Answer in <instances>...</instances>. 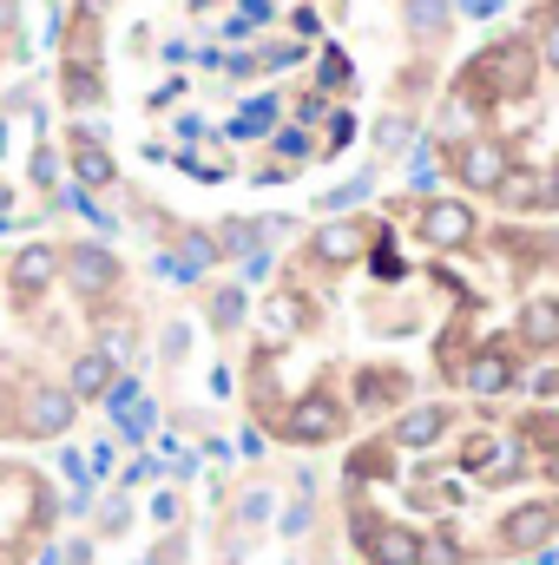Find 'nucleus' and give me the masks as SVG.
Here are the masks:
<instances>
[{
    "label": "nucleus",
    "mask_w": 559,
    "mask_h": 565,
    "mask_svg": "<svg viewBox=\"0 0 559 565\" xmlns=\"http://www.w3.org/2000/svg\"><path fill=\"white\" fill-rule=\"evenodd\" d=\"M349 540L369 565H421V526L382 520L369 500H349Z\"/></svg>",
    "instance_id": "1"
},
{
    "label": "nucleus",
    "mask_w": 559,
    "mask_h": 565,
    "mask_svg": "<svg viewBox=\"0 0 559 565\" xmlns=\"http://www.w3.org/2000/svg\"><path fill=\"white\" fill-rule=\"evenodd\" d=\"M342 415H349V408H342L329 388H309V395H303V402H289L271 427H277L283 440H296V447H323V440H336V434H342Z\"/></svg>",
    "instance_id": "2"
},
{
    "label": "nucleus",
    "mask_w": 559,
    "mask_h": 565,
    "mask_svg": "<svg viewBox=\"0 0 559 565\" xmlns=\"http://www.w3.org/2000/svg\"><path fill=\"white\" fill-rule=\"evenodd\" d=\"M73 415H80V395H73V388L33 382L27 402H20V434H27V440H60V434L73 427Z\"/></svg>",
    "instance_id": "3"
},
{
    "label": "nucleus",
    "mask_w": 559,
    "mask_h": 565,
    "mask_svg": "<svg viewBox=\"0 0 559 565\" xmlns=\"http://www.w3.org/2000/svg\"><path fill=\"white\" fill-rule=\"evenodd\" d=\"M553 533H559V507L553 500H534V507H514V513H507L494 553H500V559H527V553H540Z\"/></svg>",
    "instance_id": "4"
},
{
    "label": "nucleus",
    "mask_w": 559,
    "mask_h": 565,
    "mask_svg": "<svg viewBox=\"0 0 559 565\" xmlns=\"http://www.w3.org/2000/svg\"><path fill=\"white\" fill-rule=\"evenodd\" d=\"M507 145L500 139H461L454 145V178L467 184V191H500L507 184Z\"/></svg>",
    "instance_id": "5"
},
{
    "label": "nucleus",
    "mask_w": 559,
    "mask_h": 565,
    "mask_svg": "<svg viewBox=\"0 0 559 565\" xmlns=\"http://www.w3.org/2000/svg\"><path fill=\"white\" fill-rule=\"evenodd\" d=\"M66 282H73L80 296H113V289H119V257H113L106 244H73V250H66Z\"/></svg>",
    "instance_id": "6"
},
{
    "label": "nucleus",
    "mask_w": 559,
    "mask_h": 565,
    "mask_svg": "<svg viewBox=\"0 0 559 565\" xmlns=\"http://www.w3.org/2000/svg\"><path fill=\"white\" fill-rule=\"evenodd\" d=\"M421 237L441 244V250L474 244V204H461V198H434V204H421Z\"/></svg>",
    "instance_id": "7"
},
{
    "label": "nucleus",
    "mask_w": 559,
    "mask_h": 565,
    "mask_svg": "<svg viewBox=\"0 0 559 565\" xmlns=\"http://www.w3.org/2000/svg\"><path fill=\"white\" fill-rule=\"evenodd\" d=\"M461 382H467L481 402H494V395H514V388H520V369H514L507 349H481V355L461 369Z\"/></svg>",
    "instance_id": "8"
},
{
    "label": "nucleus",
    "mask_w": 559,
    "mask_h": 565,
    "mask_svg": "<svg viewBox=\"0 0 559 565\" xmlns=\"http://www.w3.org/2000/svg\"><path fill=\"white\" fill-rule=\"evenodd\" d=\"M447 427H454V415H447L441 402H421V408H409V415H395L389 440H395V447H409V454H421V447L447 440Z\"/></svg>",
    "instance_id": "9"
},
{
    "label": "nucleus",
    "mask_w": 559,
    "mask_h": 565,
    "mask_svg": "<svg viewBox=\"0 0 559 565\" xmlns=\"http://www.w3.org/2000/svg\"><path fill=\"white\" fill-rule=\"evenodd\" d=\"M60 270H66V257H60L53 244H27V250L13 257V270H7V277H13V296L27 302V296H40L46 282L60 277Z\"/></svg>",
    "instance_id": "10"
},
{
    "label": "nucleus",
    "mask_w": 559,
    "mask_h": 565,
    "mask_svg": "<svg viewBox=\"0 0 559 565\" xmlns=\"http://www.w3.org/2000/svg\"><path fill=\"white\" fill-rule=\"evenodd\" d=\"M113 349H80L73 355V375H66V388L80 395V402H93V395H113Z\"/></svg>",
    "instance_id": "11"
},
{
    "label": "nucleus",
    "mask_w": 559,
    "mask_h": 565,
    "mask_svg": "<svg viewBox=\"0 0 559 565\" xmlns=\"http://www.w3.org/2000/svg\"><path fill=\"white\" fill-rule=\"evenodd\" d=\"M73 178H80V191H106V184L119 178V164L106 158L99 139H80V132H73Z\"/></svg>",
    "instance_id": "12"
},
{
    "label": "nucleus",
    "mask_w": 559,
    "mask_h": 565,
    "mask_svg": "<svg viewBox=\"0 0 559 565\" xmlns=\"http://www.w3.org/2000/svg\"><path fill=\"white\" fill-rule=\"evenodd\" d=\"M362 237H369V224H329V231H316L309 257H316V264H349V257L362 250Z\"/></svg>",
    "instance_id": "13"
},
{
    "label": "nucleus",
    "mask_w": 559,
    "mask_h": 565,
    "mask_svg": "<svg viewBox=\"0 0 559 565\" xmlns=\"http://www.w3.org/2000/svg\"><path fill=\"white\" fill-rule=\"evenodd\" d=\"M520 335L534 342V349H559V302H527V316H520Z\"/></svg>",
    "instance_id": "14"
},
{
    "label": "nucleus",
    "mask_w": 559,
    "mask_h": 565,
    "mask_svg": "<svg viewBox=\"0 0 559 565\" xmlns=\"http://www.w3.org/2000/svg\"><path fill=\"white\" fill-rule=\"evenodd\" d=\"M99 66H80V60H66V106H99Z\"/></svg>",
    "instance_id": "15"
},
{
    "label": "nucleus",
    "mask_w": 559,
    "mask_h": 565,
    "mask_svg": "<svg viewBox=\"0 0 559 565\" xmlns=\"http://www.w3.org/2000/svg\"><path fill=\"white\" fill-rule=\"evenodd\" d=\"M402 13H409V26H415L421 40H434L447 26V0H402Z\"/></svg>",
    "instance_id": "16"
},
{
    "label": "nucleus",
    "mask_w": 559,
    "mask_h": 565,
    "mask_svg": "<svg viewBox=\"0 0 559 565\" xmlns=\"http://www.w3.org/2000/svg\"><path fill=\"white\" fill-rule=\"evenodd\" d=\"M211 322H218V329H238V322H244V289H238V282L211 296Z\"/></svg>",
    "instance_id": "17"
},
{
    "label": "nucleus",
    "mask_w": 559,
    "mask_h": 565,
    "mask_svg": "<svg viewBox=\"0 0 559 565\" xmlns=\"http://www.w3.org/2000/svg\"><path fill=\"white\" fill-rule=\"evenodd\" d=\"M540 66L559 73V20H547V13H540Z\"/></svg>",
    "instance_id": "18"
},
{
    "label": "nucleus",
    "mask_w": 559,
    "mask_h": 565,
    "mask_svg": "<svg viewBox=\"0 0 559 565\" xmlns=\"http://www.w3.org/2000/svg\"><path fill=\"white\" fill-rule=\"evenodd\" d=\"M323 86H349V60L342 53H323V73H316Z\"/></svg>",
    "instance_id": "19"
},
{
    "label": "nucleus",
    "mask_w": 559,
    "mask_h": 565,
    "mask_svg": "<svg viewBox=\"0 0 559 565\" xmlns=\"http://www.w3.org/2000/svg\"><path fill=\"white\" fill-rule=\"evenodd\" d=\"M251 244H257V224H238V217H231V224H224V250H251Z\"/></svg>",
    "instance_id": "20"
},
{
    "label": "nucleus",
    "mask_w": 559,
    "mask_h": 565,
    "mask_svg": "<svg viewBox=\"0 0 559 565\" xmlns=\"http://www.w3.org/2000/svg\"><path fill=\"white\" fill-rule=\"evenodd\" d=\"M271 507H277V500H271V493L257 487V493H244V500H238V520H264Z\"/></svg>",
    "instance_id": "21"
},
{
    "label": "nucleus",
    "mask_w": 559,
    "mask_h": 565,
    "mask_svg": "<svg viewBox=\"0 0 559 565\" xmlns=\"http://www.w3.org/2000/svg\"><path fill=\"white\" fill-rule=\"evenodd\" d=\"M376 139H382V151H402V145H409V119H382Z\"/></svg>",
    "instance_id": "22"
},
{
    "label": "nucleus",
    "mask_w": 559,
    "mask_h": 565,
    "mask_svg": "<svg viewBox=\"0 0 559 565\" xmlns=\"http://www.w3.org/2000/svg\"><path fill=\"white\" fill-rule=\"evenodd\" d=\"M53 171H60V158L53 151H33V184H53Z\"/></svg>",
    "instance_id": "23"
},
{
    "label": "nucleus",
    "mask_w": 559,
    "mask_h": 565,
    "mask_svg": "<svg viewBox=\"0 0 559 565\" xmlns=\"http://www.w3.org/2000/svg\"><path fill=\"white\" fill-rule=\"evenodd\" d=\"M277 151L283 158H309V139L303 132H277Z\"/></svg>",
    "instance_id": "24"
},
{
    "label": "nucleus",
    "mask_w": 559,
    "mask_h": 565,
    "mask_svg": "<svg viewBox=\"0 0 559 565\" xmlns=\"http://www.w3.org/2000/svg\"><path fill=\"white\" fill-rule=\"evenodd\" d=\"M80 13H86V20H99V13H106V0H80Z\"/></svg>",
    "instance_id": "25"
},
{
    "label": "nucleus",
    "mask_w": 559,
    "mask_h": 565,
    "mask_svg": "<svg viewBox=\"0 0 559 565\" xmlns=\"http://www.w3.org/2000/svg\"><path fill=\"white\" fill-rule=\"evenodd\" d=\"M547 20H559V0H547Z\"/></svg>",
    "instance_id": "26"
},
{
    "label": "nucleus",
    "mask_w": 559,
    "mask_h": 565,
    "mask_svg": "<svg viewBox=\"0 0 559 565\" xmlns=\"http://www.w3.org/2000/svg\"><path fill=\"white\" fill-rule=\"evenodd\" d=\"M191 7H211V0H191Z\"/></svg>",
    "instance_id": "27"
}]
</instances>
